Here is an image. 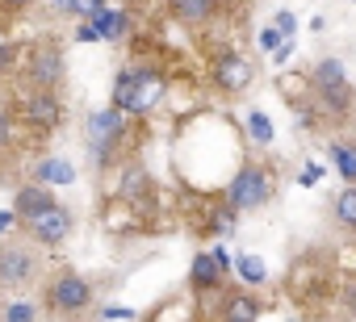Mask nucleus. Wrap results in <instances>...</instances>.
<instances>
[{
  "label": "nucleus",
  "instance_id": "nucleus-1",
  "mask_svg": "<svg viewBox=\"0 0 356 322\" xmlns=\"http://www.w3.org/2000/svg\"><path fill=\"white\" fill-rule=\"evenodd\" d=\"M168 96V80L159 67L151 63H126L118 76H113V92H109V105L122 109L126 117H151Z\"/></svg>",
  "mask_w": 356,
  "mask_h": 322
},
{
  "label": "nucleus",
  "instance_id": "nucleus-2",
  "mask_svg": "<svg viewBox=\"0 0 356 322\" xmlns=\"http://www.w3.org/2000/svg\"><path fill=\"white\" fill-rule=\"evenodd\" d=\"M42 301H47V314H59V318H84L92 305H97V285L76 272V268H59L47 289H42Z\"/></svg>",
  "mask_w": 356,
  "mask_h": 322
},
{
  "label": "nucleus",
  "instance_id": "nucleus-3",
  "mask_svg": "<svg viewBox=\"0 0 356 322\" xmlns=\"http://www.w3.org/2000/svg\"><path fill=\"white\" fill-rule=\"evenodd\" d=\"M277 193V180L264 164H256V159H243V168H235V176L222 185V197L235 214H248V210H264Z\"/></svg>",
  "mask_w": 356,
  "mask_h": 322
},
{
  "label": "nucleus",
  "instance_id": "nucleus-4",
  "mask_svg": "<svg viewBox=\"0 0 356 322\" xmlns=\"http://www.w3.org/2000/svg\"><path fill=\"white\" fill-rule=\"evenodd\" d=\"M126 134H130V117L122 109H113V105L109 109H92L84 117V146H88V155L101 168H109L118 159V146L126 142Z\"/></svg>",
  "mask_w": 356,
  "mask_h": 322
},
{
  "label": "nucleus",
  "instance_id": "nucleus-5",
  "mask_svg": "<svg viewBox=\"0 0 356 322\" xmlns=\"http://www.w3.org/2000/svg\"><path fill=\"white\" fill-rule=\"evenodd\" d=\"M38 272H42V255L34 243H22V239L0 243V289H26L38 280Z\"/></svg>",
  "mask_w": 356,
  "mask_h": 322
},
{
  "label": "nucleus",
  "instance_id": "nucleus-6",
  "mask_svg": "<svg viewBox=\"0 0 356 322\" xmlns=\"http://www.w3.org/2000/svg\"><path fill=\"white\" fill-rule=\"evenodd\" d=\"M22 76H26V84H30L34 92H59L63 80H67V59H63V51H59L55 42H42V46H34V55L26 59Z\"/></svg>",
  "mask_w": 356,
  "mask_h": 322
},
{
  "label": "nucleus",
  "instance_id": "nucleus-7",
  "mask_svg": "<svg viewBox=\"0 0 356 322\" xmlns=\"http://www.w3.org/2000/svg\"><path fill=\"white\" fill-rule=\"evenodd\" d=\"M210 80L218 84V92H243V88H252L256 67H252V59H248V55H239V51L222 46V51L210 59Z\"/></svg>",
  "mask_w": 356,
  "mask_h": 322
},
{
  "label": "nucleus",
  "instance_id": "nucleus-8",
  "mask_svg": "<svg viewBox=\"0 0 356 322\" xmlns=\"http://www.w3.org/2000/svg\"><path fill=\"white\" fill-rule=\"evenodd\" d=\"M17 117H22L30 130H42V134H47V130H59V126H63L67 105H63L59 92H30V96H22Z\"/></svg>",
  "mask_w": 356,
  "mask_h": 322
},
{
  "label": "nucleus",
  "instance_id": "nucleus-9",
  "mask_svg": "<svg viewBox=\"0 0 356 322\" xmlns=\"http://www.w3.org/2000/svg\"><path fill=\"white\" fill-rule=\"evenodd\" d=\"M72 226H76V214L59 201L55 210H47L42 218H34L26 230H30L34 247H63V243H67V235H72Z\"/></svg>",
  "mask_w": 356,
  "mask_h": 322
},
{
  "label": "nucleus",
  "instance_id": "nucleus-10",
  "mask_svg": "<svg viewBox=\"0 0 356 322\" xmlns=\"http://www.w3.org/2000/svg\"><path fill=\"white\" fill-rule=\"evenodd\" d=\"M55 205H59V201H55V189H42V185L30 180V185H17V189H13V205H9V210L22 218V226H30L34 218H42V214L55 210Z\"/></svg>",
  "mask_w": 356,
  "mask_h": 322
},
{
  "label": "nucleus",
  "instance_id": "nucleus-11",
  "mask_svg": "<svg viewBox=\"0 0 356 322\" xmlns=\"http://www.w3.org/2000/svg\"><path fill=\"white\" fill-rule=\"evenodd\" d=\"M310 88H314L318 96H339V92H348V67H343V59L323 55V59L310 67Z\"/></svg>",
  "mask_w": 356,
  "mask_h": 322
},
{
  "label": "nucleus",
  "instance_id": "nucleus-12",
  "mask_svg": "<svg viewBox=\"0 0 356 322\" xmlns=\"http://www.w3.org/2000/svg\"><path fill=\"white\" fill-rule=\"evenodd\" d=\"M30 172H34V185H42V189H67V185L80 180V172L72 168V159H63V155H42Z\"/></svg>",
  "mask_w": 356,
  "mask_h": 322
},
{
  "label": "nucleus",
  "instance_id": "nucleus-13",
  "mask_svg": "<svg viewBox=\"0 0 356 322\" xmlns=\"http://www.w3.org/2000/svg\"><path fill=\"white\" fill-rule=\"evenodd\" d=\"M118 193H122V201H130V205H147V201L155 197V180H151L147 168L130 164V168H122V176H118Z\"/></svg>",
  "mask_w": 356,
  "mask_h": 322
},
{
  "label": "nucleus",
  "instance_id": "nucleus-14",
  "mask_svg": "<svg viewBox=\"0 0 356 322\" xmlns=\"http://www.w3.org/2000/svg\"><path fill=\"white\" fill-rule=\"evenodd\" d=\"M260 314H264L260 297H256L252 289H239V293H227V297H222L218 322H260Z\"/></svg>",
  "mask_w": 356,
  "mask_h": 322
},
{
  "label": "nucleus",
  "instance_id": "nucleus-15",
  "mask_svg": "<svg viewBox=\"0 0 356 322\" xmlns=\"http://www.w3.org/2000/svg\"><path fill=\"white\" fill-rule=\"evenodd\" d=\"M222 280H227V272L218 268V260H214L210 251H197V255H193V268H189V285H193V293H218Z\"/></svg>",
  "mask_w": 356,
  "mask_h": 322
},
{
  "label": "nucleus",
  "instance_id": "nucleus-16",
  "mask_svg": "<svg viewBox=\"0 0 356 322\" xmlns=\"http://www.w3.org/2000/svg\"><path fill=\"white\" fill-rule=\"evenodd\" d=\"M92 26L101 30V42H126L130 34H134V17H130V9H105V13H97L92 17Z\"/></svg>",
  "mask_w": 356,
  "mask_h": 322
},
{
  "label": "nucleus",
  "instance_id": "nucleus-17",
  "mask_svg": "<svg viewBox=\"0 0 356 322\" xmlns=\"http://www.w3.org/2000/svg\"><path fill=\"white\" fill-rule=\"evenodd\" d=\"M214 9H218V0H172V13L181 17L185 26H202V22H210Z\"/></svg>",
  "mask_w": 356,
  "mask_h": 322
},
{
  "label": "nucleus",
  "instance_id": "nucleus-18",
  "mask_svg": "<svg viewBox=\"0 0 356 322\" xmlns=\"http://www.w3.org/2000/svg\"><path fill=\"white\" fill-rule=\"evenodd\" d=\"M235 272H239V280H243L248 289H260V285L268 280V264H264L260 255H252V251H239V255H235Z\"/></svg>",
  "mask_w": 356,
  "mask_h": 322
},
{
  "label": "nucleus",
  "instance_id": "nucleus-19",
  "mask_svg": "<svg viewBox=\"0 0 356 322\" xmlns=\"http://www.w3.org/2000/svg\"><path fill=\"white\" fill-rule=\"evenodd\" d=\"M243 130H248V138H252L256 146H273V138H277V130H273V117H268L264 109H248V117H243Z\"/></svg>",
  "mask_w": 356,
  "mask_h": 322
},
{
  "label": "nucleus",
  "instance_id": "nucleus-20",
  "mask_svg": "<svg viewBox=\"0 0 356 322\" xmlns=\"http://www.w3.org/2000/svg\"><path fill=\"white\" fill-rule=\"evenodd\" d=\"M331 164L343 185H356V142H331Z\"/></svg>",
  "mask_w": 356,
  "mask_h": 322
},
{
  "label": "nucleus",
  "instance_id": "nucleus-21",
  "mask_svg": "<svg viewBox=\"0 0 356 322\" xmlns=\"http://www.w3.org/2000/svg\"><path fill=\"white\" fill-rule=\"evenodd\" d=\"M331 214H335V222H339V226L356 230V185H343V189L335 193V201H331Z\"/></svg>",
  "mask_w": 356,
  "mask_h": 322
},
{
  "label": "nucleus",
  "instance_id": "nucleus-22",
  "mask_svg": "<svg viewBox=\"0 0 356 322\" xmlns=\"http://www.w3.org/2000/svg\"><path fill=\"white\" fill-rule=\"evenodd\" d=\"M26 46L22 42H9V38H0V76H13V71H22L26 67Z\"/></svg>",
  "mask_w": 356,
  "mask_h": 322
},
{
  "label": "nucleus",
  "instance_id": "nucleus-23",
  "mask_svg": "<svg viewBox=\"0 0 356 322\" xmlns=\"http://www.w3.org/2000/svg\"><path fill=\"white\" fill-rule=\"evenodd\" d=\"M235 218H239V214L222 201V205L214 210V235H218V239H235Z\"/></svg>",
  "mask_w": 356,
  "mask_h": 322
},
{
  "label": "nucleus",
  "instance_id": "nucleus-24",
  "mask_svg": "<svg viewBox=\"0 0 356 322\" xmlns=\"http://www.w3.org/2000/svg\"><path fill=\"white\" fill-rule=\"evenodd\" d=\"M5 322H38L34 301H5Z\"/></svg>",
  "mask_w": 356,
  "mask_h": 322
},
{
  "label": "nucleus",
  "instance_id": "nucleus-25",
  "mask_svg": "<svg viewBox=\"0 0 356 322\" xmlns=\"http://www.w3.org/2000/svg\"><path fill=\"white\" fill-rule=\"evenodd\" d=\"M17 142V117L13 109H0V151H9Z\"/></svg>",
  "mask_w": 356,
  "mask_h": 322
},
{
  "label": "nucleus",
  "instance_id": "nucleus-26",
  "mask_svg": "<svg viewBox=\"0 0 356 322\" xmlns=\"http://www.w3.org/2000/svg\"><path fill=\"white\" fill-rule=\"evenodd\" d=\"M273 26H277V30H281L285 38H293V34H298V17H293L289 9H277V17H273Z\"/></svg>",
  "mask_w": 356,
  "mask_h": 322
},
{
  "label": "nucleus",
  "instance_id": "nucleus-27",
  "mask_svg": "<svg viewBox=\"0 0 356 322\" xmlns=\"http://www.w3.org/2000/svg\"><path fill=\"white\" fill-rule=\"evenodd\" d=\"M17 226H22V218L13 210H0V243H5V235H17Z\"/></svg>",
  "mask_w": 356,
  "mask_h": 322
},
{
  "label": "nucleus",
  "instance_id": "nucleus-28",
  "mask_svg": "<svg viewBox=\"0 0 356 322\" xmlns=\"http://www.w3.org/2000/svg\"><path fill=\"white\" fill-rule=\"evenodd\" d=\"M323 176H327V168H318V164H306V172L298 176V185H302V189H314Z\"/></svg>",
  "mask_w": 356,
  "mask_h": 322
},
{
  "label": "nucleus",
  "instance_id": "nucleus-29",
  "mask_svg": "<svg viewBox=\"0 0 356 322\" xmlns=\"http://www.w3.org/2000/svg\"><path fill=\"white\" fill-rule=\"evenodd\" d=\"M76 42H101V30H97L92 22H80V26H76Z\"/></svg>",
  "mask_w": 356,
  "mask_h": 322
},
{
  "label": "nucleus",
  "instance_id": "nucleus-30",
  "mask_svg": "<svg viewBox=\"0 0 356 322\" xmlns=\"http://www.w3.org/2000/svg\"><path fill=\"white\" fill-rule=\"evenodd\" d=\"M55 17H76V0H47Z\"/></svg>",
  "mask_w": 356,
  "mask_h": 322
},
{
  "label": "nucleus",
  "instance_id": "nucleus-31",
  "mask_svg": "<svg viewBox=\"0 0 356 322\" xmlns=\"http://www.w3.org/2000/svg\"><path fill=\"white\" fill-rule=\"evenodd\" d=\"M113 318H134V310H126V305H105V310H101V322H113Z\"/></svg>",
  "mask_w": 356,
  "mask_h": 322
},
{
  "label": "nucleus",
  "instance_id": "nucleus-32",
  "mask_svg": "<svg viewBox=\"0 0 356 322\" xmlns=\"http://www.w3.org/2000/svg\"><path fill=\"white\" fill-rule=\"evenodd\" d=\"M289 55H293V42H285V46L273 55V63H277V67H285V63H289Z\"/></svg>",
  "mask_w": 356,
  "mask_h": 322
},
{
  "label": "nucleus",
  "instance_id": "nucleus-33",
  "mask_svg": "<svg viewBox=\"0 0 356 322\" xmlns=\"http://www.w3.org/2000/svg\"><path fill=\"white\" fill-rule=\"evenodd\" d=\"M9 9H26V5H34V0H5Z\"/></svg>",
  "mask_w": 356,
  "mask_h": 322
},
{
  "label": "nucleus",
  "instance_id": "nucleus-34",
  "mask_svg": "<svg viewBox=\"0 0 356 322\" xmlns=\"http://www.w3.org/2000/svg\"><path fill=\"white\" fill-rule=\"evenodd\" d=\"M348 305H352V314H356V285H348Z\"/></svg>",
  "mask_w": 356,
  "mask_h": 322
}]
</instances>
